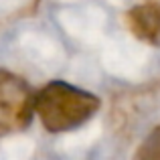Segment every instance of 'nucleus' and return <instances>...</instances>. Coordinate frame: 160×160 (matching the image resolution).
<instances>
[{
    "instance_id": "obj_2",
    "label": "nucleus",
    "mask_w": 160,
    "mask_h": 160,
    "mask_svg": "<svg viewBox=\"0 0 160 160\" xmlns=\"http://www.w3.org/2000/svg\"><path fill=\"white\" fill-rule=\"evenodd\" d=\"M35 116V91L27 81L0 69V136L28 128Z\"/></svg>"
},
{
    "instance_id": "obj_4",
    "label": "nucleus",
    "mask_w": 160,
    "mask_h": 160,
    "mask_svg": "<svg viewBox=\"0 0 160 160\" xmlns=\"http://www.w3.org/2000/svg\"><path fill=\"white\" fill-rule=\"evenodd\" d=\"M136 160H160V126H156L140 144Z\"/></svg>"
},
{
    "instance_id": "obj_3",
    "label": "nucleus",
    "mask_w": 160,
    "mask_h": 160,
    "mask_svg": "<svg viewBox=\"0 0 160 160\" xmlns=\"http://www.w3.org/2000/svg\"><path fill=\"white\" fill-rule=\"evenodd\" d=\"M128 27L140 41L160 45V2L150 0L128 12Z\"/></svg>"
},
{
    "instance_id": "obj_1",
    "label": "nucleus",
    "mask_w": 160,
    "mask_h": 160,
    "mask_svg": "<svg viewBox=\"0 0 160 160\" xmlns=\"http://www.w3.org/2000/svg\"><path fill=\"white\" fill-rule=\"evenodd\" d=\"M99 109V98L65 81H51L35 95V113L49 132H69Z\"/></svg>"
}]
</instances>
